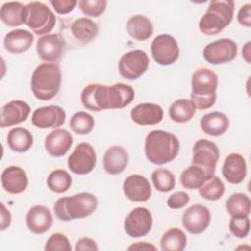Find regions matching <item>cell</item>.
Returning a JSON list of instances; mask_svg holds the SVG:
<instances>
[{"mask_svg":"<svg viewBox=\"0 0 251 251\" xmlns=\"http://www.w3.org/2000/svg\"><path fill=\"white\" fill-rule=\"evenodd\" d=\"M94 119L93 117L83 111L75 113L70 120L71 129L79 135H86L90 133L94 127Z\"/></svg>","mask_w":251,"mask_h":251,"instance_id":"38","label":"cell"},{"mask_svg":"<svg viewBox=\"0 0 251 251\" xmlns=\"http://www.w3.org/2000/svg\"><path fill=\"white\" fill-rule=\"evenodd\" d=\"M250 41H248V42H246L245 43V45L243 46V48H242V57H243V59L247 62V63H250V54H251V52H250Z\"/></svg>","mask_w":251,"mask_h":251,"instance_id":"48","label":"cell"},{"mask_svg":"<svg viewBox=\"0 0 251 251\" xmlns=\"http://www.w3.org/2000/svg\"><path fill=\"white\" fill-rule=\"evenodd\" d=\"M66 47L64 38L57 33L41 36L36 42V53L46 63H56L62 57Z\"/></svg>","mask_w":251,"mask_h":251,"instance_id":"15","label":"cell"},{"mask_svg":"<svg viewBox=\"0 0 251 251\" xmlns=\"http://www.w3.org/2000/svg\"><path fill=\"white\" fill-rule=\"evenodd\" d=\"M98 206L96 196L89 192H80L70 197H61L54 204L55 216L62 222L83 219L95 212Z\"/></svg>","mask_w":251,"mask_h":251,"instance_id":"3","label":"cell"},{"mask_svg":"<svg viewBox=\"0 0 251 251\" xmlns=\"http://www.w3.org/2000/svg\"><path fill=\"white\" fill-rule=\"evenodd\" d=\"M127 250H157V247L152 243H148L145 241L142 242H135L127 247Z\"/></svg>","mask_w":251,"mask_h":251,"instance_id":"47","label":"cell"},{"mask_svg":"<svg viewBox=\"0 0 251 251\" xmlns=\"http://www.w3.org/2000/svg\"><path fill=\"white\" fill-rule=\"evenodd\" d=\"M182 226L191 234H199L207 229L211 222L209 209L201 204L188 207L182 215Z\"/></svg>","mask_w":251,"mask_h":251,"instance_id":"14","label":"cell"},{"mask_svg":"<svg viewBox=\"0 0 251 251\" xmlns=\"http://www.w3.org/2000/svg\"><path fill=\"white\" fill-rule=\"evenodd\" d=\"M186 242L185 233L180 228L172 227L162 235L160 247L163 251H182L186 246Z\"/></svg>","mask_w":251,"mask_h":251,"instance_id":"32","label":"cell"},{"mask_svg":"<svg viewBox=\"0 0 251 251\" xmlns=\"http://www.w3.org/2000/svg\"><path fill=\"white\" fill-rule=\"evenodd\" d=\"M192 153V165L200 167L205 172L207 178L214 176L220 157L217 144L208 139H199L194 143Z\"/></svg>","mask_w":251,"mask_h":251,"instance_id":"8","label":"cell"},{"mask_svg":"<svg viewBox=\"0 0 251 251\" xmlns=\"http://www.w3.org/2000/svg\"><path fill=\"white\" fill-rule=\"evenodd\" d=\"M73 145L72 134L64 128H56L48 133L44 140V147L52 157L64 156Z\"/></svg>","mask_w":251,"mask_h":251,"instance_id":"21","label":"cell"},{"mask_svg":"<svg viewBox=\"0 0 251 251\" xmlns=\"http://www.w3.org/2000/svg\"><path fill=\"white\" fill-rule=\"evenodd\" d=\"M195 111L196 108L190 99L181 98L172 103L169 108V115L172 121L183 124L193 118Z\"/></svg>","mask_w":251,"mask_h":251,"instance_id":"30","label":"cell"},{"mask_svg":"<svg viewBox=\"0 0 251 251\" xmlns=\"http://www.w3.org/2000/svg\"><path fill=\"white\" fill-rule=\"evenodd\" d=\"M62 74L55 63H42L38 65L30 80V88L36 99L48 101L54 98L60 90Z\"/></svg>","mask_w":251,"mask_h":251,"instance_id":"4","label":"cell"},{"mask_svg":"<svg viewBox=\"0 0 251 251\" xmlns=\"http://www.w3.org/2000/svg\"><path fill=\"white\" fill-rule=\"evenodd\" d=\"M164 117L163 109L154 103H141L130 111V118L136 125L153 126L159 124Z\"/></svg>","mask_w":251,"mask_h":251,"instance_id":"23","label":"cell"},{"mask_svg":"<svg viewBox=\"0 0 251 251\" xmlns=\"http://www.w3.org/2000/svg\"><path fill=\"white\" fill-rule=\"evenodd\" d=\"M202 198L209 201L219 200L225 193V184L217 176L207 178L202 186L198 189Z\"/></svg>","mask_w":251,"mask_h":251,"instance_id":"36","label":"cell"},{"mask_svg":"<svg viewBox=\"0 0 251 251\" xmlns=\"http://www.w3.org/2000/svg\"><path fill=\"white\" fill-rule=\"evenodd\" d=\"M206 179L205 172L195 165L189 166L180 175V183L187 189H199Z\"/></svg>","mask_w":251,"mask_h":251,"instance_id":"34","label":"cell"},{"mask_svg":"<svg viewBox=\"0 0 251 251\" xmlns=\"http://www.w3.org/2000/svg\"><path fill=\"white\" fill-rule=\"evenodd\" d=\"M200 127L204 133L210 136H220L228 129L229 120L222 112H211L201 118Z\"/></svg>","mask_w":251,"mask_h":251,"instance_id":"26","label":"cell"},{"mask_svg":"<svg viewBox=\"0 0 251 251\" xmlns=\"http://www.w3.org/2000/svg\"><path fill=\"white\" fill-rule=\"evenodd\" d=\"M128 163L127 151L119 145L109 147L103 156V168L109 175H120L123 173Z\"/></svg>","mask_w":251,"mask_h":251,"instance_id":"24","label":"cell"},{"mask_svg":"<svg viewBox=\"0 0 251 251\" xmlns=\"http://www.w3.org/2000/svg\"><path fill=\"white\" fill-rule=\"evenodd\" d=\"M134 96V89L128 84L90 83L82 89L80 101L87 110L100 112L125 108L133 101Z\"/></svg>","mask_w":251,"mask_h":251,"instance_id":"1","label":"cell"},{"mask_svg":"<svg viewBox=\"0 0 251 251\" xmlns=\"http://www.w3.org/2000/svg\"><path fill=\"white\" fill-rule=\"evenodd\" d=\"M7 143L12 151L25 153L31 148L33 144V136L26 128L14 127L8 132Z\"/></svg>","mask_w":251,"mask_h":251,"instance_id":"29","label":"cell"},{"mask_svg":"<svg viewBox=\"0 0 251 251\" xmlns=\"http://www.w3.org/2000/svg\"><path fill=\"white\" fill-rule=\"evenodd\" d=\"M21 2H5L0 9V18L2 22L11 27L19 26L24 24L23 14L25 9Z\"/></svg>","mask_w":251,"mask_h":251,"instance_id":"33","label":"cell"},{"mask_svg":"<svg viewBox=\"0 0 251 251\" xmlns=\"http://www.w3.org/2000/svg\"><path fill=\"white\" fill-rule=\"evenodd\" d=\"M149 67L148 55L140 50L135 49L124 54L118 64L120 75L127 80L139 78Z\"/></svg>","mask_w":251,"mask_h":251,"instance_id":"9","label":"cell"},{"mask_svg":"<svg viewBox=\"0 0 251 251\" xmlns=\"http://www.w3.org/2000/svg\"><path fill=\"white\" fill-rule=\"evenodd\" d=\"M25 223L29 231L34 234H43L52 226L53 217L47 207L35 205L27 211Z\"/></svg>","mask_w":251,"mask_h":251,"instance_id":"19","label":"cell"},{"mask_svg":"<svg viewBox=\"0 0 251 251\" xmlns=\"http://www.w3.org/2000/svg\"><path fill=\"white\" fill-rule=\"evenodd\" d=\"M75 251H84V250H98L97 243L90 237H81L77 240L75 247Z\"/></svg>","mask_w":251,"mask_h":251,"instance_id":"45","label":"cell"},{"mask_svg":"<svg viewBox=\"0 0 251 251\" xmlns=\"http://www.w3.org/2000/svg\"><path fill=\"white\" fill-rule=\"evenodd\" d=\"M237 21L241 25L246 27L251 26V4L247 3L241 6L237 14Z\"/></svg>","mask_w":251,"mask_h":251,"instance_id":"44","label":"cell"},{"mask_svg":"<svg viewBox=\"0 0 251 251\" xmlns=\"http://www.w3.org/2000/svg\"><path fill=\"white\" fill-rule=\"evenodd\" d=\"M123 191L126 197L132 202H145L149 200L152 188L149 180L141 175H130L123 183Z\"/></svg>","mask_w":251,"mask_h":251,"instance_id":"17","label":"cell"},{"mask_svg":"<svg viewBox=\"0 0 251 251\" xmlns=\"http://www.w3.org/2000/svg\"><path fill=\"white\" fill-rule=\"evenodd\" d=\"M151 55L161 66L174 64L179 57V47L176 38L170 34L157 35L151 43Z\"/></svg>","mask_w":251,"mask_h":251,"instance_id":"10","label":"cell"},{"mask_svg":"<svg viewBox=\"0 0 251 251\" xmlns=\"http://www.w3.org/2000/svg\"><path fill=\"white\" fill-rule=\"evenodd\" d=\"M12 221V216L10 211L5 207L4 203H1V230L7 229Z\"/></svg>","mask_w":251,"mask_h":251,"instance_id":"46","label":"cell"},{"mask_svg":"<svg viewBox=\"0 0 251 251\" xmlns=\"http://www.w3.org/2000/svg\"><path fill=\"white\" fill-rule=\"evenodd\" d=\"M151 180L154 187L160 192H169L176 186L174 174L165 168H157L151 174Z\"/></svg>","mask_w":251,"mask_h":251,"instance_id":"37","label":"cell"},{"mask_svg":"<svg viewBox=\"0 0 251 251\" xmlns=\"http://www.w3.org/2000/svg\"><path fill=\"white\" fill-rule=\"evenodd\" d=\"M153 226L151 212L144 207H136L126 217L124 227L126 234L133 238L147 235Z\"/></svg>","mask_w":251,"mask_h":251,"instance_id":"13","label":"cell"},{"mask_svg":"<svg viewBox=\"0 0 251 251\" xmlns=\"http://www.w3.org/2000/svg\"><path fill=\"white\" fill-rule=\"evenodd\" d=\"M127 33L137 41L149 39L154 31L152 22L143 15H135L128 19L126 23Z\"/></svg>","mask_w":251,"mask_h":251,"instance_id":"27","label":"cell"},{"mask_svg":"<svg viewBox=\"0 0 251 251\" xmlns=\"http://www.w3.org/2000/svg\"><path fill=\"white\" fill-rule=\"evenodd\" d=\"M45 251H71L72 246L69 238L61 232H55L50 235L47 239L45 246Z\"/></svg>","mask_w":251,"mask_h":251,"instance_id":"40","label":"cell"},{"mask_svg":"<svg viewBox=\"0 0 251 251\" xmlns=\"http://www.w3.org/2000/svg\"><path fill=\"white\" fill-rule=\"evenodd\" d=\"M73 36L81 43L92 41L98 34V25L92 20L83 17L75 20L71 25Z\"/></svg>","mask_w":251,"mask_h":251,"instance_id":"28","label":"cell"},{"mask_svg":"<svg viewBox=\"0 0 251 251\" xmlns=\"http://www.w3.org/2000/svg\"><path fill=\"white\" fill-rule=\"evenodd\" d=\"M66 121V112L56 105L37 108L31 116V123L38 128H58Z\"/></svg>","mask_w":251,"mask_h":251,"instance_id":"16","label":"cell"},{"mask_svg":"<svg viewBox=\"0 0 251 251\" xmlns=\"http://www.w3.org/2000/svg\"><path fill=\"white\" fill-rule=\"evenodd\" d=\"M237 55V44L230 38H221L210 42L203 49L204 59L211 65L226 64Z\"/></svg>","mask_w":251,"mask_h":251,"instance_id":"12","label":"cell"},{"mask_svg":"<svg viewBox=\"0 0 251 251\" xmlns=\"http://www.w3.org/2000/svg\"><path fill=\"white\" fill-rule=\"evenodd\" d=\"M33 34L26 29H13L9 31L3 40L5 49L11 54H22L26 52L33 43Z\"/></svg>","mask_w":251,"mask_h":251,"instance_id":"25","label":"cell"},{"mask_svg":"<svg viewBox=\"0 0 251 251\" xmlns=\"http://www.w3.org/2000/svg\"><path fill=\"white\" fill-rule=\"evenodd\" d=\"M222 174L229 183H241L247 175V166L244 157L239 153L228 154L224 161Z\"/></svg>","mask_w":251,"mask_h":251,"instance_id":"20","label":"cell"},{"mask_svg":"<svg viewBox=\"0 0 251 251\" xmlns=\"http://www.w3.org/2000/svg\"><path fill=\"white\" fill-rule=\"evenodd\" d=\"M96 153L92 145L86 142H81L75 146L74 151L68 158L69 170L79 176L89 174L96 165Z\"/></svg>","mask_w":251,"mask_h":251,"instance_id":"11","label":"cell"},{"mask_svg":"<svg viewBox=\"0 0 251 251\" xmlns=\"http://www.w3.org/2000/svg\"><path fill=\"white\" fill-rule=\"evenodd\" d=\"M78 6L80 11L88 17L97 18L101 16L107 6V1L105 0H79Z\"/></svg>","mask_w":251,"mask_h":251,"instance_id":"39","label":"cell"},{"mask_svg":"<svg viewBox=\"0 0 251 251\" xmlns=\"http://www.w3.org/2000/svg\"><path fill=\"white\" fill-rule=\"evenodd\" d=\"M179 152L178 138L168 131L157 129L150 131L144 142L146 159L154 165H165L176 159Z\"/></svg>","mask_w":251,"mask_h":251,"instance_id":"2","label":"cell"},{"mask_svg":"<svg viewBox=\"0 0 251 251\" xmlns=\"http://www.w3.org/2000/svg\"><path fill=\"white\" fill-rule=\"evenodd\" d=\"M228 226L232 235L237 238H244L250 231L249 217H231Z\"/></svg>","mask_w":251,"mask_h":251,"instance_id":"41","label":"cell"},{"mask_svg":"<svg viewBox=\"0 0 251 251\" xmlns=\"http://www.w3.org/2000/svg\"><path fill=\"white\" fill-rule=\"evenodd\" d=\"M189 202V195L185 191H176L169 196L167 205L170 209L176 210L183 208Z\"/></svg>","mask_w":251,"mask_h":251,"instance_id":"42","label":"cell"},{"mask_svg":"<svg viewBox=\"0 0 251 251\" xmlns=\"http://www.w3.org/2000/svg\"><path fill=\"white\" fill-rule=\"evenodd\" d=\"M1 183L6 192L19 194L26 189L28 178L25 172L21 167L9 166L1 175Z\"/></svg>","mask_w":251,"mask_h":251,"instance_id":"22","label":"cell"},{"mask_svg":"<svg viewBox=\"0 0 251 251\" xmlns=\"http://www.w3.org/2000/svg\"><path fill=\"white\" fill-rule=\"evenodd\" d=\"M49 3L58 14L65 15L72 12L78 2L76 0H51Z\"/></svg>","mask_w":251,"mask_h":251,"instance_id":"43","label":"cell"},{"mask_svg":"<svg viewBox=\"0 0 251 251\" xmlns=\"http://www.w3.org/2000/svg\"><path fill=\"white\" fill-rule=\"evenodd\" d=\"M23 21L36 35L48 34L56 25V17L44 3L33 1L25 6Z\"/></svg>","mask_w":251,"mask_h":251,"instance_id":"7","label":"cell"},{"mask_svg":"<svg viewBox=\"0 0 251 251\" xmlns=\"http://www.w3.org/2000/svg\"><path fill=\"white\" fill-rule=\"evenodd\" d=\"M46 182L51 191L55 193H64L68 191L72 185V176L67 171L57 169L48 175Z\"/></svg>","mask_w":251,"mask_h":251,"instance_id":"35","label":"cell"},{"mask_svg":"<svg viewBox=\"0 0 251 251\" xmlns=\"http://www.w3.org/2000/svg\"><path fill=\"white\" fill-rule=\"evenodd\" d=\"M218 75L208 68L197 69L191 77L190 100L198 110H206L214 106L217 98Z\"/></svg>","mask_w":251,"mask_h":251,"instance_id":"5","label":"cell"},{"mask_svg":"<svg viewBox=\"0 0 251 251\" xmlns=\"http://www.w3.org/2000/svg\"><path fill=\"white\" fill-rule=\"evenodd\" d=\"M30 114L29 105L23 100H12L6 103L1 108V122L2 128L16 126L25 122Z\"/></svg>","mask_w":251,"mask_h":251,"instance_id":"18","label":"cell"},{"mask_svg":"<svg viewBox=\"0 0 251 251\" xmlns=\"http://www.w3.org/2000/svg\"><path fill=\"white\" fill-rule=\"evenodd\" d=\"M226 210L230 217L249 216L251 210L249 196L241 192L232 193L226 202Z\"/></svg>","mask_w":251,"mask_h":251,"instance_id":"31","label":"cell"},{"mask_svg":"<svg viewBox=\"0 0 251 251\" xmlns=\"http://www.w3.org/2000/svg\"><path fill=\"white\" fill-rule=\"evenodd\" d=\"M234 2L231 0H212L201 17L198 26L206 35H216L228 26L233 19Z\"/></svg>","mask_w":251,"mask_h":251,"instance_id":"6","label":"cell"}]
</instances>
